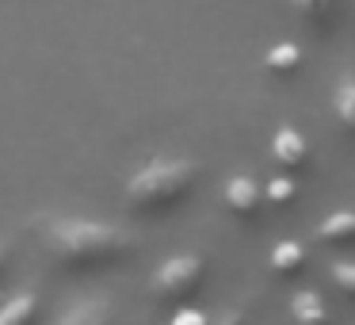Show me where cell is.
<instances>
[{
    "mask_svg": "<svg viewBox=\"0 0 355 325\" xmlns=\"http://www.w3.org/2000/svg\"><path fill=\"white\" fill-rule=\"evenodd\" d=\"M46 253L69 276H92V272H111L126 264L138 245L126 230L111 222H92V218H62L46 230Z\"/></svg>",
    "mask_w": 355,
    "mask_h": 325,
    "instance_id": "1",
    "label": "cell"
},
{
    "mask_svg": "<svg viewBox=\"0 0 355 325\" xmlns=\"http://www.w3.org/2000/svg\"><path fill=\"white\" fill-rule=\"evenodd\" d=\"M199 188V165L187 157H157L126 184V207L138 218H168Z\"/></svg>",
    "mask_w": 355,
    "mask_h": 325,
    "instance_id": "2",
    "label": "cell"
},
{
    "mask_svg": "<svg viewBox=\"0 0 355 325\" xmlns=\"http://www.w3.org/2000/svg\"><path fill=\"white\" fill-rule=\"evenodd\" d=\"M202 287H207V264H202V256H191V253L168 256L153 272V299L164 302V306H176V310L191 306L202 294Z\"/></svg>",
    "mask_w": 355,
    "mask_h": 325,
    "instance_id": "3",
    "label": "cell"
},
{
    "mask_svg": "<svg viewBox=\"0 0 355 325\" xmlns=\"http://www.w3.org/2000/svg\"><path fill=\"white\" fill-rule=\"evenodd\" d=\"M222 199H225V210H230L237 222H260V215H263V188L256 184L252 176H230L225 180V192H222Z\"/></svg>",
    "mask_w": 355,
    "mask_h": 325,
    "instance_id": "4",
    "label": "cell"
},
{
    "mask_svg": "<svg viewBox=\"0 0 355 325\" xmlns=\"http://www.w3.org/2000/svg\"><path fill=\"white\" fill-rule=\"evenodd\" d=\"M271 157L283 172H302L309 165V146L294 126H279L275 138H271Z\"/></svg>",
    "mask_w": 355,
    "mask_h": 325,
    "instance_id": "5",
    "label": "cell"
},
{
    "mask_svg": "<svg viewBox=\"0 0 355 325\" xmlns=\"http://www.w3.org/2000/svg\"><path fill=\"white\" fill-rule=\"evenodd\" d=\"M321 245H329V249H347V245H355V210H332L329 218H324L321 226H317V233H313Z\"/></svg>",
    "mask_w": 355,
    "mask_h": 325,
    "instance_id": "6",
    "label": "cell"
},
{
    "mask_svg": "<svg viewBox=\"0 0 355 325\" xmlns=\"http://www.w3.org/2000/svg\"><path fill=\"white\" fill-rule=\"evenodd\" d=\"M54 325H119V317H115L107 299H85V302L65 310Z\"/></svg>",
    "mask_w": 355,
    "mask_h": 325,
    "instance_id": "7",
    "label": "cell"
},
{
    "mask_svg": "<svg viewBox=\"0 0 355 325\" xmlns=\"http://www.w3.org/2000/svg\"><path fill=\"white\" fill-rule=\"evenodd\" d=\"M306 245L302 241H279L275 249H271V276L275 279H298L302 272H306Z\"/></svg>",
    "mask_w": 355,
    "mask_h": 325,
    "instance_id": "8",
    "label": "cell"
},
{
    "mask_svg": "<svg viewBox=\"0 0 355 325\" xmlns=\"http://www.w3.org/2000/svg\"><path fill=\"white\" fill-rule=\"evenodd\" d=\"M42 322V299L35 291H19L0 306V325H39Z\"/></svg>",
    "mask_w": 355,
    "mask_h": 325,
    "instance_id": "9",
    "label": "cell"
},
{
    "mask_svg": "<svg viewBox=\"0 0 355 325\" xmlns=\"http://www.w3.org/2000/svg\"><path fill=\"white\" fill-rule=\"evenodd\" d=\"M291 325H329V310L317 291H298L291 299Z\"/></svg>",
    "mask_w": 355,
    "mask_h": 325,
    "instance_id": "10",
    "label": "cell"
},
{
    "mask_svg": "<svg viewBox=\"0 0 355 325\" xmlns=\"http://www.w3.org/2000/svg\"><path fill=\"white\" fill-rule=\"evenodd\" d=\"M332 115H336L340 131L355 138V77H344L332 88Z\"/></svg>",
    "mask_w": 355,
    "mask_h": 325,
    "instance_id": "11",
    "label": "cell"
},
{
    "mask_svg": "<svg viewBox=\"0 0 355 325\" xmlns=\"http://www.w3.org/2000/svg\"><path fill=\"white\" fill-rule=\"evenodd\" d=\"M294 8L317 35H329L332 19H336V0H294Z\"/></svg>",
    "mask_w": 355,
    "mask_h": 325,
    "instance_id": "12",
    "label": "cell"
},
{
    "mask_svg": "<svg viewBox=\"0 0 355 325\" xmlns=\"http://www.w3.org/2000/svg\"><path fill=\"white\" fill-rule=\"evenodd\" d=\"M263 65H268V73H275V77H294V73L302 69V47H294V42H279V47L268 50Z\"/></svg>",
    "mask_w": 355,
    "mask_h": 325,
    "instance_id": "13",
    "label": "cell"
},
{
    "mask_svg": "<svg viewBox=\"0 0 355 325\" xmlns=\"http://www.w3.org/2000/svg\"><path fill=\"white\" fill-rule=\"evenodd\" d=\"M263 199L271 203V207H286V203L298 199V184H294V176H275L263 184Z\"/></svg>",
    "mask_w": 355,
    "mask_h": 325,
    "instance_id": "14",
    "label": "cell"
},
{
    "mask_svg": "<svg viewBox=\"0 0 355 325\" xmlns=\"http://www.w3.org/2000/svg\"><path fill=\"white\" fill-rule=\"evenodd\" d=\"M332 283H336L340 294H347V299H355V260H336L329 268Z\"/></svg>",
    "mask_w": 355,
    "mask_h": 325,
    "instance_id": "15",
    "label": "cell"
},
{
    "mask_svg": "<svg viewBox=\"0 0 355 325\" xmlns=\"http://www.w3.org/2000/svg\"><path fill=\"white\" fill-rule=\"evenodd\" d=\"M168 325H210V317L199 314V310H191V306H184V310H176V314H172Z\"/></svg>",
    "mask_w": 355,
    "mask_h": 325,
    "instance_id": "16",
    "label": "cell"
},
{
    "mask_svg": "<svg viewBox=\"0 0 355 325\" xmlns=\"http://www.w3.org/2000/svg\"><path fill=\"white\" fill-rule=\"evenodd\" d=\"M210 325H245V317H241V310H225V314H218Z\"/></svg>",
    "mask_w": 355,
    "mask_h": 325,
    "instance_id": "17",
    "label": "cell"
},
{
    "mask_svg": "<svg viewBox=\"0 0 355 325\" xmlns=\"http://www.w3.org/2000/svg\"><path fill=\"white\" fill-rule=\"evenodd\" d=\"M8 264H12V253H8V245L0 241V279L8 276Z\"/></svg>",
    "mask_w": 355,
    "mask_h": 325,
    "instance_id": "18",
    "label": "cell"
}]
</instances>
